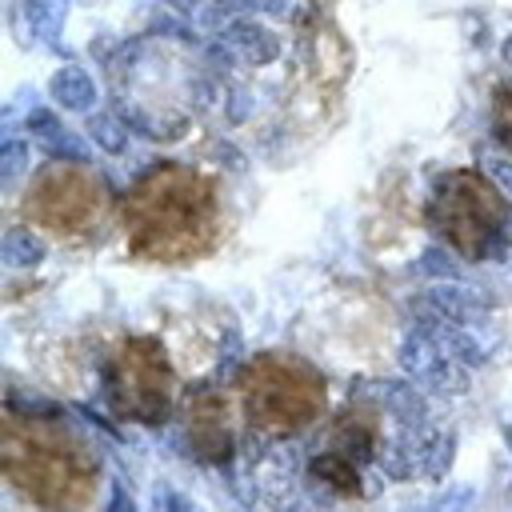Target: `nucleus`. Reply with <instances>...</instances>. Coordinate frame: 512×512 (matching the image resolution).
Returning <instances> with one entry per match:
<instances>
[{
    "label": "nucleus",
    "instance_id": "1a4fd4ad",
    "mask_svg": "<svg viewBox=\"0 0 512 512\" xmlns=\"http://www.w3.org/2000/svg\"><path fill=\"white\" fill-rule=\"evenodd\" d=\"M492 136H496V144L512 156V84H500L496 88V96H492Z\"/></svg>",
    "mask_w": 512,
    "mask_h": 512
},
{
    "label": "nucleus",
    "instance_id": "f257e3e1",
    "mask_svg": "<svg viewBox=\"0 0 512 512\" xmlns=\"http://www.w3.org/2000/svg\"><path fill=\"white\" fill-rule=\"evenodd\" d=\"M120 232L136 260H200L224 236V192L208 172L164 160L128 188L120 204Z\"/></svg>",
    "mask_w": 512,
    "mask_h": 512
},
{
    "label": "nucleus",
    "instance_id": "423d86ee",
    "mask_svg": "<svg viewBox=\"0 0 512 512\" xmlns=\"http://www.w3.org/2000/svg\"><path fill=\"white\" fill-rule=\"evenodd\" d=\"M428 220L448 248H456L468 260H480L492 248V240L500 236V228L508 220V204L484 172L456 168L436 184Z\"/></svg>",
    "mask_w": 512,
    "mask_h": 512
},
{
    "label": "nucleus",
    "instance_id": "20e7f679",
    "mask_svg": "<svg viewBox=\"0 0 512 512\" xmlns=\"http://www.w3.org/2000/svg\"><path fill=\"white\" fill-rule=\"evenodd\" d=\"M20 216L48 240H88L112 216L108 180L80 160H48L20 196Z\"/></svg>",
    "mask_w": 512,
    "mask_h": 512
},
{
    "label": "nucleus",
    "instance_id": "39448f33",
    "mask_svg": "<svg viewBox=\"0 0 512 512\" xmlns=\"http://www.w3.org/2000/svg\"><path fill=\"white\" fill-rule=\"evenodd\" d=\"M176 368L156 336H128L112 348L104 368L108 408L128 424H164L176 408Z\"/></svg>",
    "mask_w": 512,
    "mask_h": 512
},
{
    "label": "nucleus",
    "instance_id": "0eeeda50",
    "mask_svg": "<svg viewBox=\"0 0 512 512\" xmlns=\"http://www.w3.org/2000/svg\"><path fill=\"white\" fill-rule=\"evenodd\" d=\"M236 400V396H232ZM232 400L204 388L188 400V448L204 460H220L232 448Z\"/></svg>",
    "mask_w": 512,
    "mask_h": 512
},
{
    "label": "nucleus",
    "instance_id": "f03ea898",
    "mask_svg": "<svg viewBox=\"0 0 512 512\" xmlns=\"http://www.w3.org/2000/svg\"><path fill=\"white\" fill-rule=\"evenodd\" d=\"M0 472L24 504L56 512L96 504L104 476L100 456L72 424L16 408H8L4 416Z\"/></svg>",
    "mask_w": 512,
    "mask_h": 512
},
{
    "label": "nucleus",
    "instance_id": "6e6552de",
    "mask_svg": "<svg viewBox=\"0 0 512 512\" xmlns=\"http://www.w3.org/2000/svg\"><path fill=\"white\" fill-rule=\"evenodd\" d=\"M312 472L324 480V484H332L336 492H360V476H356V464H352V456H344V452H336V448H328L316 464H312Z\"/></svg>",
    "mask_w": 512,
    "mask_h": 512
},
{
    "label": "nucleus",
    "instance_id": "7ed1b4c3",
    "mask_svg": "<svg viewBox=\"0 0 512 512\" xmlns=\"http://www.w3.org/2000/svg\"><path fill=\"white\" fill-rule=\"evenodd\" d=\"M236 412L264 436H296L324 416L328 384L296 352H260L232 380Z\"/></svg>",
    "mask_w": 512,
    "mask_h": 512
}]
</instances>
